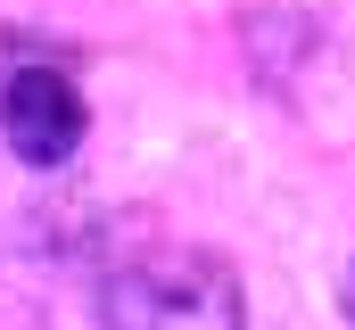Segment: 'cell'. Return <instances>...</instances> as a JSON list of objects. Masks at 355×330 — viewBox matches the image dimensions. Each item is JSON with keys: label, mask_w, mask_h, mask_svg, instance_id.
<instances>
[{"label": "cell", "mask_w": 355, "mask_h": 330, "mask_svg": "<svg viewBox=\"0 0 355 330\" xmlns=\"http://www.w3.org/2000/svg\"><path fill=\"white\" fill-rule=\"evenodd\" d=\"M99 330H248L240 272L207 248H141L107 264Z\"/></svg>", "instance_id": "cell-1"}, {"label": "cell", "mask_w": 355, "mask_h": 330, "mask_svg": "<svg viewBox=\"0 0 355 330\" xmlns=\"http://www.w3.org/2000/svg\"><path fill=\"white\" fill-rule=\"evenodd\" d=\"M91 132V107L58 58H8L0 67V141L17 165H67Z\"/></svg>", "instance_id": "cell-2"}, {"label": "cell", "mask_w": 355, "mask_h": 330, "mask_svg": "<svg viewBox=\"0 0 355 330\" xmlns=\"http://www.w3.org/2000/svg\"><path fill=\"white\" fill-rule=\"evenodd\" d=\"M347 314H355V264H347Z\"/></svg>", "instance_id": "cell-3"}]
</instances>
